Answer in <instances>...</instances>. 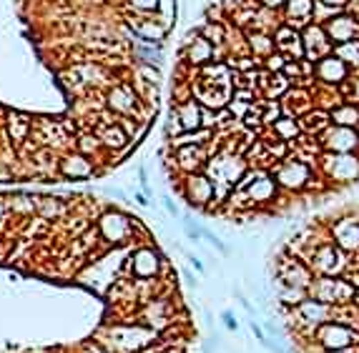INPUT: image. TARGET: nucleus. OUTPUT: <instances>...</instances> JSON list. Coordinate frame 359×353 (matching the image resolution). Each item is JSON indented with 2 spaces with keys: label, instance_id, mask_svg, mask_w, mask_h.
I'll list each match as a JSON object with an SVG mask.
<instances>
[{
  "label": "nucleus",
  "instance_id": "1",
  "mask_svg": "<svg viewBox=\"0 0 359 353\" xmlns=\"http://www.w3.org/2000/svg\"><path fill=\"white\" fill-rule=\"evenodd\" d=\"M269 171L282 191H294V193L309 188V183L314 180V163H306L299 155H286V158L277 160Z\"/></svg>",
  "mask_w": 359,
  "mask_h": 353
},
{
  "label": "nucleus",
  "instance_id": "2",
  "mask_svg": "<svg viewBox=\"0 0 359 353\" xmlns=\"http://www.w3.org/2000/svg\"><path fill=\"white\" fill-rule=\"evenodd\" d=\"M317 166L324 171V178L334 180V183L359 180V153H329V151H324Z\"/></svg>",
  "mask_w": 359,
  "mask_h": 353
},
{
  "label": "nucleus",
  "instance_id": "3",
  "mask_svg": "<svg viewBox=\"0 0 359 353\" xmlns=\"http://www.w3.org/2000/svg\"><path fill=\"white\" fill-rule=\"evenodd\" d=\"M183 43H186V46H183V60H186L191 68H203V66H209V63L224 60L226 48H217L214 43H209V40L199 33V28L191 30Z\"/></svg>",
  "mask_w": 359,
  "mask_h": 353
},
{
  "label": "nucleus",
  "instance_id": "4",
  "mask_svg": "<svg viewBox=\"0 0 359 353\" xmlns=\"http://www.w3.org/2000/svg\"><path fill=\"white\" fill-rule=\"evenodd\" d=\"M344 254L347 251H342V248L334 243V240L326 238L324 243H319L317 251L312 254V258H309V266L317 271V274L322 276H339L342 274V268L347 266L344 263Z\"/></svg>",
  "mask_w": 359,
  "mask_h": 353
},
{
  "label": "nucleus",
  "instance_id": "5",
  "mask_svg": "<svg viewBox=\"0 0 359 353\" xmlns=\"http://www.w3.org/2000/svg\"><path fill=\"white\" fill-rule=\"evenodd\" d=\"M319 140H322V148L329 153H359V128H344L332 123L319 135Z\"/></svg>",
  "mask_w": 359,
  "mask_h": 353
},
{
  "label": "nucleus",
  "instance_id": "6",
  "mask_svg": "<svg viewBox=\"0 0 359 353\" xmlns=\"http://www.w3.org/2000/svg\"><path fill=\"white\" fill-rule=\"evenodd\" d=\"M324 30L332 40V46H342L349 40H359V15L352 8H347L324 23Z\"/></svg>",
  "mask_w": 359,
  "mask_h": 353
},
{
  "label": "nucleus",
  "instance_id": "7",
  "mask_svg": "<svg viewBox=\"0 0 359 353\" xmlns=\"http://www.w3.org/2000/svg\"><path fill=\"white\" fill-rule=\"evenodd\" d=\"M354 294V288L347 283L344 278H337V276H322V278H314V283L309 286V296L324 300V303H344L349 300V296Z\"/></svg>",
  "mask_w": 359,
  "mask_h": 353
},
{
  "label": "nucleus",
  "instance_id": "8",
  "mask_svg": "<svg viewBox=\"0 0 359 353\" xmlns=\"http://www.w3.org/2000/svg\"><path fill=\"white\" fill-rule=\"evenodd\" d=\"M354 75V70L349 66H347L344 60L337 58L334 53L324 55L322 60H317L314 63V80L317 83H322V86H334L339 88L344 80H349Z\"/></svg>",
  "mask_w": 359,
  "mask_h": 353
},
{
  "label": "nucleus",
  "instance_id": "9",
  "mask_svg": "<svg viewBox=\"0 0 359 353\" xmlns=\"http://www.w3.org/2000/svg\"><path fill=\"white\" fill-rule=\"evenodd\" d=\"M302 40H304V48H306V60H322L324 55L334 53V46L329 35H326L324 26L322 23H309L306 28H302Z\"/></svg>",
  "mask_w": 359,
  "mask_h": 353
},
{
  "label": "nucleus",
  "instance_id": "10",
  "mask_svg": "<svg viewBox=\"0 0 359 353\" xmlns=\"http://www.w3.org/2000/svg\"><path fill=\"white\" fill-rule=\"evenodd\" d=\"M129 26L134 28V38L141 43H161L171 28L166 20H154L151 13H136V18L129 20Z\"/></svg>",
  "mask_w": 359,
  "mask_h": 353
},
{
  "label": "nucleus",
  "instance_id": "11",
  "mask_svg": "<svg viewBox=\"0 0 359 353\" xmlns=\"http://www.w3.org/2000/svg\"><path fill=\"white\" fill-rule=\"evenodd\" d=\"M274 40H277L279 53H284L289 60H304L306 58V48H304V40H302V30H297V28L282 23V26L274 30Z\"/></svg>",
  "mask_w": 359,
  "mask_h": 353
},
{
  "label": "nucleus",
  "instance_id": "12",
  "mask_svg": "<svg viewBox=\"0 0 359 353\" xmlns=\"http://www.w3.org/2000/svg\"><path fill=\"white\" fill-rule=\"evenodd\" d=\"M282 108H284V115H294V118H302L304 113H309L314 108V95L309 86H292L282 95Z\"/></svg>",
  "mask_w": 359,
  "mask_h": 353
},
{
  "label": "nucleus",
  "instance_id": "13",
  "mask_svg": "<svg viewBox=\"0 0 359 353\" xmlns=\"http://www.w3.org/2000/svg\"><path fill=\"white\" fill-rule=\"evenodd\" d=\"M329 233H332V240L337 243L342 251H357L359 248V218H339L332 223L329 228Z\"/></svg>",
  "mask_w": 359,
  "mask_h": 353
},
{
  "label": "nucleus",
  "instance_id": "14",
  "mask_svg": "<svg viewBox=\"0 0 359 353\" xmlns=\"http://www.w3.org/2000/svg\"><path fill=\"white\" fill-rule=\"evenodd\" d=\"M214 180L209 175H201V173H189L186 178V198H189L191 206H209L211 200H214Z\"/></svg>",
  "mask_w": 359,
  "mask_h": 353
},
{
  "label": "nucleus",
  "instance_id": "15",
  "mask_svg": "<svg viewBox=\"0 0 359 353\" xmlns=\"http://www.w3.org/2000/svg\"><path fill=\"white\" fill-rule=\"evenodd\" d=\"M282 23L297 28V30L314 23V0H286L284 10H282Z\"/></svg>",
  "mask_w": 359,
  "mask_h": 353
},
{
  "label": "nucleus",
  "instance_id": "16",
  "mask_svg": "<svg viewBox=\"0 0 359 353\" xmlns=\"http://www.w3.org/2000/svg\"><path fill=\"white\" fill-rule=\"evenodd\" d=\"M246 33V46H249V55L259 58L264 63L269 55L277 53V40L274 33H266V30H244Z\"/></svg>",
  "mask_w": 359,
  "mask_h": 353
},
{
  "label": "nucleus",
  "instance_id": "17",
  "mask_svg": "<svg viewBox=\"0 0 359 353\" xmlns=\"http://www.w3.org/2000/svg\"><path fill=\"white\" fill-rule=\"evenodd\" d=\"M174 108H176V115L178 120H181L183 131H196V128H203V106L199 103L194 95L186 100H181V103H174Z\"/></svg>",
  "mask_w": 359,
  "mask_h": 353
},
{
  "label": "nucleus",
  "instance_id": "18",
  "mask_svg": "<svg viewBox=\"0 0 359 353\" xmlns=\"http://www.w3.org/2000/svg\"><path fill=\"white\" fill-rule=\"evenodd\" d=\"M176 166L183 173H199L206 166V153L203 146H181L176 148Z\"/></svg>",
  "mask_w": 359,
  "mask_h": 353
},
{
  "label": "nucleus",
  "instance_id": "19",
  "mask_svg": "<svg viewBox=\"0 0 359 353\" xmlns=\"http://www.w3.org/2000/svg\"><path fill=\"white\" fill-rule=\"evenodd\" d=\"M329 120H332L334 126L359 128V103H354V100H342L337 108L329 111Z\"/></svg>",
  "mask_w": 359,
  "mask_h": 353
},
{
  "label": "nucleus",
  "instance_id": "20",
  "mask_svg": "<svg viewBox=\"0 0 359 353\" xmlns=\"http://www.w3.org/2000/svg\"><path fill=\"white\" fill-rule=\"evenodd\" d=\"M299 123H302V133L306 135H322L326 128L332 126L329 111H322V108H312L309 113H304L299 118Z\"/></svg>",
  "mask_w": 359,
  "mask_h": 353
},
{
  "label": "nucleus",
  "instance_id": "21",
  "mask_svg": "<svg viewBox=\"0 0 359 353\" xmlns=\"http://www.w3.org/2000/svg\"><path fill=\"white\" fill-rule=\"evenodd\" d=\"M269 131L277 135L279 140H284V143H294V140L302 138V123H299V118H294V115H282L279 120H274V126H271Z\"/></svg>",
  "mask_w": 359,
  "mask_h": 353
},
{
  "label": "nucleus",
  "instance_id": "22",
  "mask_svg": "<svg viewBox=\"0 0 359 353\" xmlns=\"http://www.w3.org/2000/svg\"><path fill=\"white\" fill-rule=\"evenodd\" d=\"M199 33L209 40V43H214L217 48H226L229 26H226V23H221V20H209V18H206L201 26H199Z\"/></svg>",
  "mask_w": 359,
  "mask_h": 353
},
{
  "label": "nucleus",
  "instance_id": "23",
  "mask_svg": "<svg viewBox=\"0 0 359 353\" xmlns=\"http://www.w3.org/2000/svg\"><path fill=\"white\" fill-rule=\"evenodd\" d=\"M95 135L101 138V146L113 148V151H118V148H123L129 143V133L118 123H103V128Z\"/></svg>",
  "mask_w": 359,
  "mask_h": 353
},
{
  "label": "nucleus",
  "instance_id": "24",
  "mask_svg": "<svg viewBox=\"0 0 359 353\" xmlns=\"http://www.w3.org/2000/svg\"><path fill=\"white\" fill-rule=\"evenodd\" d=\"M214 138V131L211 128H196V131H183L181 135L171 138V146L181 148V146H206Z\"/></svg>",
  "mask_w": 359,
  "mask_h": 353
},
{
  "label": "nucleus",
  "instance_id": "25",
  "mask_svg": "<svg viewBox=\"0 0 359 353\" xmlns=\"http://www.w3.org/2000/svg\"><path fill=\"white\" fill-rule=\"evenodd\" d=\"M334 55L344 60L352 70H357V66H359V40H349V43L334 46Z\"/></svg>",
  "mask_w": 359,
  "mask_h": 353
},
{
  "label": "nucleus",
  "instance_id": "26",
  "mask_svg": "<svg viewBox=\"0 0 359 353\" xmlns=\"http://www.w3.org/2000/svg\"><path fill=\"white\" fill-rule=\"evenodd\" d=\"M10 135H13V140H26V135H28V131H30V120L26 118V115H18V113H13L10 115Z\"/></svg>",
  "mask_w": 359,
  "mask_h": 353
},
{
  "label": "nucleus",
  "instance_id": "27",
  "mask_svg": "<svg viewBox=\"0 0 359 353\" xmlns=\"http://www.w3.org/2000/svg\"><path fill=\"white\" fill-rule=\"evenodd\" d=\"M63 173L66 175H89L91 173V166H89V160H83V158H68L66 163H63Z\"/></svg>",
  "mask_w": 359,
  "mask_h": 353
},
{
  "label": "nucleus",
  "instance_id": "28",
  "mask_svg": "<svg viewBox=\"0 0 359 353\" xmlns=\"http://www.w3.org/2000/svg\"><path fill=\"white\" fill-rule=\"evenodd\" d=\"M136 78H141V80H149V83H161V70L158 68H154L151 63H141L138 66V70H136Z\"/></svg>",
  "mask_w": 359,
  "mask_h": 353
},
{
  "label": "nucleus",
  "instance_id": "29",
  "mask_svg": "<svg viewBox=\"0 0 359 353\" xmlns=\"http://www.w3.org/2000/svg\"><path fill=\"white\" fill-rule=\"evenodd\" d=\"M286 55L284 53H274V55H269V58L264 60V70L266 73H282V70H284V66H286Z\"/></svg>",
  "mask_w": 359,
  "mask_h": 353
},
{
  "label": "nucleus",
  "instance_id": "30",
  "mask_svg": "<svg viewBox=\"0 0 359 353\" xmlns=\"http://www.w3.org/2000/svg\"><path fill=\"white\" fill-rule=\"evenodd\" d=\"M161 0H129V8L134 13H156Z\"/></svg>",
  "mask_w": 359,
  "mask_h": 353
},
{
  "label": "nucleus",
  "instance_id": "31",
  "mask_svg": "<svg viewBox=\"0 0 359 353\" xmlns=\"http://www.w3.org/2000/svg\"><path fill=\"white\" fill-rule=\"evenodd\" d=\"M101 146V138L98 135H83L81 140H78V151H83V153H91V151H95V148Z\"/></svg>",
  "mask_w": 359,
  "mask_h": 353
},
{
  "label": "nucleus",
  "instance_id": "32",
  "mask_svg": "<svg viewBox=\"0 0 359 353\" xmlns=\"http://www.w3.org/2000/svg\"><path fill=\"white\" fill-rule=\"evenodd\" d=\"M259 8H264V10H271V13H282L286 6V0H257Z\"/></svg>",
  "mask_w": 359,
  "mask_h": 353
},
{
  "label": "nucleus",
  "instance_id": "33",
  "mask_svg": "<svg viewBox=\"0 0 359 353\" xmlns=\"http://www.w3.org/2000/svg\"><path fill=\"white\" fill-rule=\"evenodd\" d=\"M203 238L209 240L211 246L217 248V251H219V254H221V256H229V246H224V240H221V238H217V236L209 233V231H203Z\"/></svg>",
  "mask_w": 359,
  "mask_h": 353
},
{
  "label": "nucleus",
  "instance_id": "34",
  "mask_svg": "<svg viewBox=\"0 0 359 353\" xmlns=\"http://www.w3.org/2000/svg\"><path fill=\"white\" fill-rule=\"evenodd\" d=\"M317 3H324V6L337 8V10H347V8H352V0H317Z\"/></svg>",
  "mask_w": 359,
  "mask_h": 353
},
{
  "label": "nucleus",
  "instance_id": "35",
  "mask_svg": "<svg viewBox=\"0 0 359 353\" xmlns=\"http://www.w3.org/2000/svg\"><path fill=\"white\" fill-rule=\"evenodd\" d=\"M221 318H224V323H226V328H229V331H237V328H239L237 318H234V314H231V311H224V314H221Z\"/></svg>",
  "mask_w": 359,
  "mask_h": 353
},
{
  "label": "nucleus",
  "instance_id": "36",
  "mask_svg": "<svg viewBox=\"0 0 359 353\" xmlns=\"http://www.w3.org/2000/svg\"><path fill=\"white\" fill-rule=\"evenodd\" d=\"M163 206H166V211H169L171 216H178V206L169 198V195H163Z\"/></svg>",
  "mask_w": 359,
  "mask_h": 353
},
{
  "label": "nucleus",
  "instance_id": "37",
  "mask_svg": "<svg viewBox=\"0 0 359 353\" xmlns=\"http://www.w3.org/2000/svg\"><path fill=\"white\" fill-rule=\"evenodd\" d=\"M183 278L189 280L191 286H196V278H194V274H189V271H183Z\"/></svg>",
  "mask_w": 359,
  "mask_h": 353
},
{
  "label": "nucleus",
  "instance_id": "38",
  "mask_svg": "<svg viewBox=\"0 0 359 353\" xmlns=\"http://www.w3.org/2000/svg\"><path fill=\"white\" fill-rule=\"evenodd\" d=\"M191 263H194V268H196V271H203V266H201V260L196 258V256H191Z\"/></svg>",
  "mask_w": 359,
  "mask_h": 353
},
{
  "label": "nucleus",
  "instance_id": "39",
  "mask_svg": "<svg viewBox=\"0 0 359 353\" xmlns=\"http://www.w3.org/2000/svg\"><path fill=\"white\" fill-rule=\"evenodd\" d=\"M136 200H138V203H141V206H149V200H146V198H143V195H141V193H138V195H136Z\"/></svg>",
  "mask_w": 359,
  "mask_h": 353
},
{
  "label": "nucleus",
  "instance_id": "40",
  "mask_svg": "<svg viewBox=\"0 0 359 353\" xmlns=\"http://www.w3.org/2000/svg\"><path fill=\"white\" fill-rule=\"evenodd\" d=\"M354 73H359V66H357V70H354Z\"/></svg>",
  "mask_w": 359,
  "mask_h": 353
}]
</instances>
